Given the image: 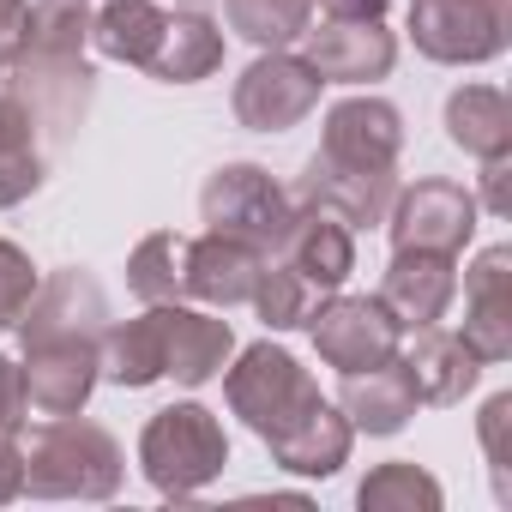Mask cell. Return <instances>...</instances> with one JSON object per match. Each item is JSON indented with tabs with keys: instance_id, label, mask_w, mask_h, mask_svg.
Returning a JSON list of instances; mask_svg holds the SVG:
<instances>
[{
	"instance_id": "4",
	"label": "cell",
	"mask_w": 512,
	"mask_h": 512,
	"mask_svg": "<svg viewBox=\"0 0 512 512\" xmlns=\"http://www.w3.org/2000/svg\"><path fill=\"white\" fill-rule=\"evenodd\" d=\"M223 398H229V410L253 434L272 440V434H284L296 416H308L320 404V386L308 380V368L290 350H278V344H247L235 356V368L223 374Z\"/></svg>"
},
{
	"instance_id": "1",
	"label": "cell",
	"mask_w": 512,
	"mask_h": 512,
	"mask_svg": "<svg viewBox=\"0 0 512 512\" xmlns=\"http://www.w3.org/2000/svg\"><path fill=\"white\" fill-rule=\"evenodd\" d=\"M85 49H91L85 0H37L31 19H25V49H19V61L7 73H13V97L55 139L73 133L85 103H91V61H85Z\"/></svg>"
},
{
	"instance_id": "8",
	"label": "cell",
	"mask_w": 512,
	"mask_h": 512,
	"mask_svg": "<svg viewBox=\"0 0 512 512\" xmlns=\"http://www.w3.org/2000/svg\"><path fill=\"white\" fill-rule=\"evenodd\" d=\"M235 121L253 127V133H290L314 115L320 103V79L302 55L290 49H260V61H253L241 79H235Z\"/></svg>"
},
{
	"instance_id": "27",
	"label": "cell",
	"mask_w": 512,
	"mask_h": 512,
	"mask_svg": "<svg viewBox=\"0 0 512 512\" xmlns=\"http://www.w3.org/2000/svg\"><path fill=\"white\" fill-rule=\"evenodd\" d=\"M440 482L410 464V458H392V464H374L356 488V506L362 512H440Z\"/></svg>"
},
{
	"instance_id": "18",
	"label": "cell",
	"mask_w": 512,
	"mask_h": 512,
	"mask_svg": "<svg viewBox=\"0 0 512 512\" xmlns=\"http://www.w3.org/2000/svg\"><path fill=\"white\" fill-rule=\"evenodd\" d=\"M266 272V253L247 247L235 235H217L205 229L199 241H187V260H181V290L193 302H211V308H241L253 302V284Z\"/></svg>"
},
{
	"instance_id": "9",
	"label": "cell",
	"mask_w": 512,
	"mask_h": 512,
	"mask_svg": "<svg viewBox=\"0 0 512 512\" xmlns=\"http://www.w3.org/2000/svg\"><path fill=\"white\" fill-rule=\"evenodd\" d=\"M308 332H314L320 362L338 368V374H362V368H374V362H392V356H398V338H404L398 320H392L374 296H338V290L314 308Z\"/></svg>"
},
{
	"instance_id": "2",
	"label": "cell",
	"mask_w": 512,
	"mask_h": 512,
	"mask_svg": "<svg viewBox=\"0 0 512 512\" xmlns=\"http://www.w3.org/2000/svg\"><path fill=\"white\" fill-rule=\"evenodd\" d=\"M127 458L109 428L79 416H49L25 440V494L37 500H115Z\"/></svg>"
},
{
	"instance_id": "25",
	"label": "cell",
	"mask_w": 512,
	"mask_h": 512,
	"mask_svg": "<svg viewBox=\"0 0 512 512\" xmlns=\"http://www.w3.org/2000/svg\"><path fill=\"white\" fill-rule=\"evenodd\" d=\"M163 7L157 0H109V7L91 19V49L121 61V67H145L157 37H163Z\"/></svg>"
},
{
	"instance_id": "33",
	"label": "cell",
	"mask_w": 512,
	"mask_h": 512,
	"mask_svg": "<svg viewBox=\"0 0 512 512\" xmlns=\"http://www.w3.org/2000/svg\"><path fill=\"white\" fill-rule=\"evenodd\" d=\"M506 422H512V392H494L476 416V434H482V452H488V470H494V494L512 500V452H506Z\"/></svg>"
},
{
	"instance_id": "5",
	"label": "cell",
	"mask_w": 512,
	"mask_h": 512,
	"mask_svg": "<svg viewBox=\"0 0 512 512\" xmlns=\"http://www.w3.org/2000/svg\"><path fill=\"white\" fill-rule=\"evenodd\" d=\"M410 43L440 67H482L512 43V0H410Z\"/></svg>"
},
{
	"instance_id": "31",
	"label": "cell",
	"mask_w": 512,
	"mask_h": 512,
	"mask_svg": "<svg viewBox=\"0 0 512 512\" xmlns=\"http://www.w3.org/2000/svg\"><path fill=\"white\" fill-rule=\"evenodd\" d=\"M320 302H326V296H320L302 272H290L284 260H278V266L266 260L260 284H253V308H260V320H266L272 332H296V326H308Z\"/></svg>"
},
{
	"instance_id": "14",
	"label": "cell",
	"mask_w": 512,
	"mask_h": 512,
	"mask_svg": "<svg viewBox=\"0 0 512 512\" xmlns=\"http://www.w3.org/2000/svg\"><path fill=\"white\" fill-rule=\"evenodd\" d=\"M464 350L488 368L512 356V247H482L464 272Z\"/></svg>"
},
{
	"instance_id": "20",
	"label": "cell",
	"mask_w": 512,
	"mask_h": 512,
	"mask_svg": "<svg viewBox=\"0 0 512 512\" xmlns=\"http://www.w3.org/2000/svg\"><path fill=\"white\" fill-rule=\"evenodd\" d=\"M398 368H404L416 404H434V410L464 404V392H470L476 374H482V362L464 350V338H458V332H440V326H422L416 344L398 350Z\"/></svg>"
},
{
	"instance_id": "16",
	"label": "cell",
	"mask_w": 512,
	"mask_h": 512,
	"mask_svg": "<svg viewBox=\"0 0 512 512\" xmlns=\"http://www.w3.org/2000/svg\"><path fill=\"white\" fill-rule=\"evenodd\" d=\"M25 404L37 416H79L91 386L103 380V344H25Z\"/></svg>"
},
{
	"instance_id": "10",
	"label": "cell",
	"mask_w": 512,
	"mask_h": 512,
	"mask_svg": "<svg viewBox=\"0 0 512 512\" xmlns=\"http://www.w3.org/2000/svg\"><path fill=\"white\" fill-rule=\"evenodd\" d=\"M302 61L320 85H374L398 61V37L380 19H326L302 31Z\"/></svg>"
},
{
	"instance_id": "17",
	"label": "cell",
	"mask_w": 512,
	"mask_h": 512,
	"mask_svg": "<svg viewBox=\"0 0 512 512\" xmlns=\"http://www.w3.org/2000/svg\"><path fill=\"white\" fill-rule=\"evenodd\" d=\"M458 290V260L452 253H392V266L380 278V308L398 320V332L440 326Z\"/></svg>"
},
{
	"instance_id": "38",
	"label": "cell",
	"mask_w": 512,
	"mask_h": 512,
	"mask_svg": "<svg viewBox=\"0 0 512 512\" xmlns=\"http://www.w3.org/2000/svg\"><path fill=\"white\" fill-rule=\"evenodd\" d=\"M308 7H320L326 19H386L392 0H308Z\"/></svg>"
},
{
	"instance_id": "36",
	"label": "cell",
	"mask_w": 512,
	"mask_h": 512,
	"mask_svg": "<svg viewBox=\"0 0 512 512\" xmlns=\"http://www.w3.org/2000/svg\"><path fill=\"white\" fill-rule=\"evenodd\" d=\"M25 494V446L19 434H0V506Z\"/></svg>"
},
{
	"instance_id": "30",
	"label": "cell",
	"mask_w": 512,
	"mask_h": 512,
	"mask_svg": "<svg viewBox=\"0 0 512 512\" xmlns=\"http://www.w3.org/2000/svg\"><path fill=\"white\" fill-rule=\"evenodd\" d=\"M103 374L127 392L139 386H157L163 380V356H157V326H151V308L127 326H109L103 332Z\"/></svg>"
},
{
	"instance_id": "23",
	"label": "cell",
	"mask_w": 512,
	"mask_h": 512,
	"mask_svg": "<svg viewBox=\"0 0 512 512\" xmlns=\"http://www.w3.org/2000/svg\"><path fill=\"white\" fill-rule=\"evenodd\" d=\"M338 410L350 416L356 434H398L422 404H416V392H410V380H404V368H398V356H392V362H374V368H362V374H344Z\"/></svg>"
},
{
	"instance_id": "15",
	"label": "cell",
	"mask_w": 512,
	"mask_h": 512,
	"mask_svg": "<svg viewBox=\"0 0 512 512\" xmlns=\"http://www.w3.org/2000/svg\"><path fill=\"white\" fill-rule=\"evenodd\" d=\"M290 199H296V205H314V211H332V217L350 223V229L386 223V211H392V199H398V169H344V163H326V157L314 151Z\"/></svg>"
},
{
	"instance_id": "28",
	"label": "cell",
	"mask_w": 512,
	"mask_h": 512,
	"mask_svg": "<svg viewBox=\"0 0 512 512\" xmlns=\"http://www.w3.org/2000/svg\"><path fill=\"white\" fill-rule=\"evenodd\" d=\"M223 19L253 49H290L314 25V7L308 0H223Z\"/></svg>"
},
{
	"instance_id": "32",
	"label": "cell",
	"mask_w": 512,
	"mask_h": 512,
	"mask_svg": "<svg viewBox=\"0 0 512 512\" xmlns=\"http://www.w3.org/2000/svg\"><path fill=\"white\" fill-rule=\"evenodd\" d=\"M37 296V266H31V253L19 241H0V332L19 326V314L31 308Z\"/></svg>"
},
{
	"instance_id": "12",
	"label": "cell",
	"mask_w": 512,
	"mask_h": 512,
	"mask_svg": "<svg viewBox=\"0 0 512 512\" xmlns=\"http://www.w3.org/2000/svg\"><path fill=\"white\" fill-rule=\"evenodd\" d=\"M404 151V115L386 97H344L326 109L320 157L344 169H398Z\"/></svg>"
},
{
	"instance_id": "37",
	"label": "cell",
	"mask_w": 512,
	"mask_h": 512,
	"mask_svg": "<svg viewBox=\"0 0 512 512\" xmlns=\"http://www.w3.org/2000/svg\"><path fill=\"white\" fill-rule=\"evenodd\" d=\"M506 175H512V151H506V157H482V205H488L494 217L512 211V199H506Z\"/></svg>"
},
{
	"instance_id": "13",
	"label": "cell",
	"mask_w": 512,
	"mask_h": 512,
	"mask_svg": "<svg viewBox=\"0 0 512 512\" xmlns=\"http://www.w3.org/2000/svg\"><path fill=\"white\" fill-rule=\"evenodd\" d=\"M151 326H157L163 380H175V386H205V380H217L223 362L235 356L229 320H211V314H199V308L157 302V308H151Z\"/></svg>"
},
{
	"instance_id": "3",
	"label": "cell",
	"mask_w": 512,
	"mask_h": 512,
	"mask_svg": "<svg viewBox=\"0 0 512 512\" xmlns=\"http://www.w3.org/2000/svg\"><path fill=\"white\" fill-rule=\"evenodd\" d=\"M223 464H229V434L193 398L163 404L139 434V470L163 500H193L205 482L223 476Z\"/></svg>"
},
{
	"instance_id": "35",
	"label": "cell",
	"mask_w": 512,
	"mask_h": 512,
	"mask_svg": "<svg viewBox=\"0 0 512 512\" xmlns=\"http://www.w3.org/2000/svg\"><path fill=\"white\" fill-rule=\"evenodd\" d=\"M25 19H31V0H0V79L25 49Z\"/></svg>"
},
{
	"instance_id": "39",
	"label": "cell",
	"mask_w": 512,
	"mask_h": 512,
	"mask_svg": "<svg viewBox=\"0 0 512 512\" xmlns=\"http://www.w3.org/2000/svg\"><path fill=\"white\" fill-rule=\"evenodd\" d=\"M187 7H193V0H187Z\"/></svg>"
},
{
	"instance_id": "21",
	"label": "cell",
	"mask_w": 512,
	"mask_h": 512,
	"mask_svg": "<svg viewBox=\"0 0 512 512\" xmlns=\"http://www.w3.org/2000/svg\"><path fill=\"white\" fill-rule=\"evenodd\" d=\"M350 440H356L350 416L320 398L308 416H296V422H290L284 434H272L266 446H272V458H278L284 470H296V476H332V470L350 464Z\"/></svg>"
},
{
	"instance_id": "26",
	"label": "cell",
	"mask_w": 512,
	"mask_h": 512,
	"mask_svg": "<svg viewBox=\"0 0 512 512\" xmlns=\"http://www.w3.org/2000/svg\"><path fill=\"white\" fill-rule=\"evenodd\" d=\"M43 187V151H37V121L31 109L13 97V91H0V211L31 199Z\"/></svg>"
},
{
	"instance_id": "6",
	"label": "cell",
	"mask_w": 512,
	"mask_h": 512,
	"mask_svg": "<svg viewBox=\"0 0 512 512\" xmlns=\"http://www.w3.org/2000/svg\"><path fill=\"white\" fill-rule=\"evenodd\" d=\"M199 217H205L217 235H235V241H247V247L272 253V247L284 241L290 217H296V199H290L260 163H223V169L205 181V193H199Z\"/></svg>"
},
{
	"instance_id": "24",
	"label": "cell",
	"mask_w": 512,
	"mask_h": 512,
	"mask_svg": "<svg viewBox=\"0 0 512 512\" xmlns=\"http://www.w3.org/2000/svg\"><path fill=\"white\" fill-rule=\"evenodd\" d=\"M446 139L470 157H506L512 151V103L494 85H458L446 97Z\"/></svg>"
},
{
	"instance_id": "22",
	"label": "cell",
	"mask_w": 512,
	"mask_h": 512,
	"mask_svg": "<svg viewBox=\"0 0 512 512\" xmlns=\"http://www.w3.org/2000/svg\"><path fill=\"white\" fill-rule=\"evenodd\" d=\"M217 67H223V25L205 19V13H169L145 73L163 79V85H199Z\"/></svg>"
},
{
	"instance_id": "29",
	"label": "cell",
	"mask_w": 512,
	"mask_h": 512,
	"mask_svg": "<svg viewBox=\"0 0 512 512\" xmlns=\"http://www.w3.org/2000/svg\"><path fill=\"white\" fill-rule=\"evenodd\" d=\"M181 260H187V235H175V229L145 235V241L133 247V260H127V290H133L145 308L181 302V296H187V290H181Z\"/></svg>"
},
{
	"instance_id": "11",
	"label": "cell",
	"mask_w": 512,
	"mask_h": 512,
	"mask_svg": "<svg viewBox=\"0 0 512 512\" xmlns=\"http://www.w3.org/2000/svg\"><path fill=\"white\" fill-rule=\"evenodd\" d=\"M109 332V296L91 272H55L49 284H37L31 308L19 314V344H103Z\"/></svg>"
},
{
	"instance_id": "7",
	"label": "cell",
	"mask_w": 512,
	"mask_h": 512,
	"mask_svg": "<svg viewBox=\"0 0 512 512\" xmlns=\"http://www.w3.org/2000/svg\"><path fill=\"white\" fill-rule=\"evenodd\" d=\"M386 229H392V253H452L458 260L464 241L476 235V193L428 175L416 187H398Z\"/></svg>"
},
{
	"instance_id": "34",
	"label": "cell",
	"mask_w": 512,
	"mask_h": 512,
	"mask_svg": "<svg viewBox=\"0 0 512 512\" xmlns=\"http://www.w3.org/2000/svg\"><path fill=\"white\" fill-rule=\"evenodd\" d=\"M25 416H31V404H25V374H19L13 356H0V434H19Z\"/></svg>"
},
{
	"instance_id": "19",
	"label": "cell",
	"mask_w": 512,
	"mask_h": 512,
	"mask_svg": "<svg viewBox=\"0 0 512 512\" xmlns=\"http://www.w3.org/2000/svg\"><path fill=\"white\" fill-rule=\"evenodd\" d=\"M278 253H284V266H290V272H302L320 296L344 290V278L356 272V241H350V223H338L332 211H314V205H296V217H290V229H284Z\"/></svg>"
}]
</instances>
